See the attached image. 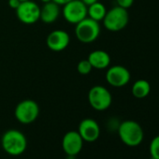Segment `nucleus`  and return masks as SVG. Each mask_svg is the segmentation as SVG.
<instances>
[{
	"mask_svg": "<svg viewBox=\"0 0 159 159\" xmlns=\"http://www.w3.org/2000/svg\"><path fill=\"white\" fill-rule=\"evenodd\" d=\"M41 1H42L43 3H48V2H51V1H52V0H41Z\"/></svg>",
	"mask_w": 159,
	"mask_h": 159,
	"instance_id": "obj_23",
	"label": "nucleus"
},
{
	"mask_svg": "<svg viewBox=\"0 0 159 159\" xmlns=\"http://www.w3.org/2000/svg\"><path fill=\"white\" fill-rule=\"evenodd\" d=\"M106 13H107L106 7L99 1L87 7V17L95 20L98 23L100 21H103Z\"/></svg>",
	"mask_w": 159,
	"mask_h": 159,
	"instance_id": "obj_16",
	"label": "nucleus"
},
{
	"mask_svg": "<svg viewBox=\"0 0 159 159\" xmlns=\"http://www.w3.org/2000/svg\"><path fill=\"white\" fill-rule=\"evenodd\" d=\"M88 101L94 110L103 111L111 107L112 97L106 87L102 85H95L88 92Z\"/></svg>",
	"mask_w": 159,
	"mask_h": 159,
	"instance_id": "obj_5",
	"label": "nucleus"
},
{
	"mask_svg": "<svg viewBox=\"0 0 159 159\" xmlns=\"http://www.w3.org/2000/svg\"><path fill=\"white\" fill-rule=\"evenodd\" d=\"M21 4V1L20 0H9V6L13 9V10H16Z\"/></svg>",
	"mask_w": 159,
	"mask_h": 159,
	"instance_id": "obj_20",
	"label": "nucleus"
},
{
	"mask_svg": "<svg viewBox=\"0 0 159 159\" xmlns=\"http://www.w3.org/2000/svg\"><path fill=\"white\" fill-rule=\"evenodd\" d=\"M149 151L152 159H159V135L151 140Z\"/></svg>",
	"mask_w": 159,
	"mask_h": 159,
	"instance_id": "obj_17",
	"label": "nucleus"
},
{
	"mask_svg": "<svg viewBox=\"0 0 159 159\" xmlns=\"http://www.w3.org/2000/svg\"><path fill=\"white\" fill-rule=\"evenodd\" d=\"M84 139H82L78 131H68L65 134L62 140L63 150L68 156L77 155L82 151Z\"/></svg>",
	"mask_w": 159,
	"mask_h": 159,
	"instance_id": "obj_10",
	"label": "nucleus"
},
{
	"mask_svg": "<svg viewBox=\"0 0 159 159\" xmlns=\"http://www.w3.org/2000/svg\"><path fill=\"white\" fill-rule=\"evenodd\" d=\"M131 92H132L133 97L136 98H139V99L145 98L146 97L149 96L151 92V85L146 80H142V79L138 80V81H136L133 84Z\"/></svg>",
	"mask_w": 159,
	"mask_h": 159,
	"instance_id": "obj_15",
	"label": "nucleus"
},
{
	"mask_svg": "<svg viewBox=\"0 0 159 159\" xmlns=\"http://www.w3.org/2000/svg\"><path fill=\"white\" fill-rule=\"evenodd\" d=\"M130 72L124 66H112L106 72V81L113 87L125 86L130 82Z\"/></svg>",
	"mask_w": 159,
	"mask_h": 159,
	"instance_id": "obj_9",
	"label": "nucleus"
},
{
	"mask_svg": "<svg viewBox=\"0 0 159 159\" xmlns=\"http://www.w3.org/2000/svg\"><path fill=\"white\" fill-rule=\"evenodd\" d=\"M16 119L25 125L31 124L39 117V104L32 99H25L21 101L15 108L14 111Z\"/></svg>",
	"mask_w": 159,
	"mask_h": 159,
	"instance_id": "obj_7",
	"label": "nucleus"
},
{
	"mask_svg": "<svg viewBox=\"0 0 159 159\" xmlns=\"http://www.w3.org/2000/svg\"><path fill=\"white\" fill-rule=\"evenodd\" d=\"M118 135L123 143L129 147L139 145L144 138V132L141 125L133 120H126L121 123L118 127Z\"/></svg>",
	"mask_w": 159,
	"mask_h": 159,
	"instance_id": "obj_1",
	"label": "nucleus"
},
{
	"mask_svg": "<svg viewBox=\"0 0 159 159\" xmlns=\"http://www.w3.org/2000/svg\"><path fill=\"white\" fill-rule=\"evenodd\" d=\"M87 60L90 62L93 68H97L100 70L108 68L111 64L110 54L102 50H96L90 52Z\"/></svg>",
	"mask_w": 159,
	"mask_h": 159,
	"instance_id": "obj_13",
	"label": "nucleus"
},
{
	"mask_svg": "<svg viewBox=\"0 0 159 159\" xmlns=\"http://www.w3.org/2000/svg\"><path fill=\"white\" fill-rule=\"evenodd\" d=\"M82 1L88 7V6H90V5H92V4H94V3H96V2H98V0H82Z\"/></svg>",
	"mask_w": 159,
	"mask_h": 159,
	"instance_id": "obj_22",
	"label": "nucleus"
},
{
	"mask_svg": "<svg viewBox=\"0 0 159 159\" xmlns=\"http://www.w3.org/2000/svg\"><path fill=\"white\" fill-rule=\"evenodd\" d=\"M15 11L19 21L25 25H34L40 18V8L31 0L21 2Z\"/></svg>",
	"mask_w": 159,
	"mask_h": 159,
	"instance_id": "obj_8",
	"label": "nucleus"
},
{
	"mask_svg": "<svg viewBox=\"0 0 159 159\" xmlns=\"http://www.w3.org/2000/svg\"><path fill=\"white\" fill-rule=\"evenodd\" d=\"M60 15V8L59 5L53 1L44 3L43 7L40 9V18L44 24L50 25L54 23Z\"/></svg>",
	"mask_w": 159,
	"mask_h": 159,
	"instance_id": "obj_14",
	"label": "nucleus"
},
{
	"mask_svg": "<svg viewBox=\"0 0 159 159\" xmlns=\"http://www.w3.org/2000/svg\"><path fill=\"white\" fill-rule=\"evenodd\" d=\"M78 132L84 141L94 142L98 139L100 136V127L97 121L91 118H86L80 124Z\"/></svg>",
	"mask_w": 159,
	"mask_h": 159,
	"instance_id": "obj_11",
	"label": "nucleus"
},
{
	"mask_svg": "<svg viewBox=\"0 0 159 159\" xmlns=\"http://www.w3.org/2000/svg\"><path fill=\"white\" fill-rule=\"evenodd\" d=\"M21 2H25V1H28V0H20Z\"/></svg>",
	"mask_w": 159,
	"mask_h": 159,
	"instance_id": "obj_24",
	"label": "nucleus"
},
{
	"mask_svg": "<svg viewBox=\"0 0 159 159\" xmlns=\"http://www.w3.org/2000/svg\"><path fill=\"white\" fill-rule=\"evenodd\" d=\"M129 22V14L127 10L119 6L113 7L107 13L103 19L105 28L111 32H119L123 30Z\"/></svg>",
	"mask_w": 159,
	"mask_h": 159,
	"instance_id": "obj_4",
	"label": "nucleus"
},
{
	"mask_svg": "<svg viewBox=\"0 0 159 159\" xmlns=\"http://www.w3.org/2000/svg\"><path fill=\"white\" fill-rule=\"evenodd\" d=\"M70 42V37L65 30L57 29L51 32L47 39L46 44L52 52H61L67 48Z\"/></svg>",
	"mask_w": 159,
	"mask_h": 159,
	"instance_id": "obj_12",
	"label": "nucleus"
},
{
	"mask_svg": "<svg viewBox=\"0 0 159 159\" xmlns=\"http://www.w3.org/2000/svg\"><path fill=\"white\" fill-rule=\"evenodd\" d=\"M52 1L55 2L56 4H58L59 6H64V5H66V3L70 2L71 0H52Z\"/></svg>",
	"mask_w": 159,
	"mask_h": 159,
	"instance_id": "obj_21",
	"label": "nucleus"
},
{
	"mask_svg": "<svg viewBox=\"0 0 159 159\" xmlns=\"http://www.w3.org/2000/svg\"><path fill=\"white\" fill-rule=\"evenodd\" d=\"M62 14L67 23L77 25L87 17V6L82 0H71L63 6Z\"/></svg>",
	"mask_w": 159,
	"mask_h": 159,
	"instance_id": "obj_6",
	"label": "nucleus"
},
{
	"mask_svg": "<svg viewBox=\"0 0 159 159\" xmlns=\"http://www.w3.org/2000/svg\"><path fill=\"white\" fill-rule=\"evenodd\" d=\"M116 3H117V6L127 10L133 5L134 0H116Z\"/></svg>",
	"mask_w": 159,
	"mask_h": 159,
	"instance_id": "obj_19",
	"label": "nucleus"
},
{
	"mask_svg": "<svg viewBox=\"0 0 159 159\" xmlns=\"http://www.w3.org/2000/svg\"><path fill=\"white\" fill-rule=\"evenodd\" d=\"M75 35L79 41L91 43L97 40L100 35V25L98 22L86 17L75 25Z\"/></svg>",
	"mask_w": 159,
	"mask_h": 159,
	"instance_id": "obj_3",
	"label": "nucleus"
},
{
	"mask_svg": "<svg viewBox=\"0 0 159 159\" xmlns=\"http://www.w3.org/2000/svg\"><path fill=\"white\" fill-rule=\"evenodd\" d=\"M1 144L6 152L11 155L22 154L27 146L25 136L19 130L11 129L4 133Z\"/></svg>",
	"mask_w": 159,
	"mask_h": 159,
	"instance_id": "obj_2",
	"label": "nucleus"
},
{
	"mask_svg": "<svg viewBox=\"0 0 159 159\" xmlns=\"http://www.w3.org/2000/svg\"><path fill=\"white\" fill-rule=\"evenodd\" d=\"M93 67L90 64V62L87 59L84 60H81L79 62L78 66H77V70L80 74L82 75H88L91 71H92Z\"/></svg>",
	"mask_w": 159,
	"mask_h": 159,
	"instance_id": "obj_18",
	"label": "nucleus"
}]
</instances>
